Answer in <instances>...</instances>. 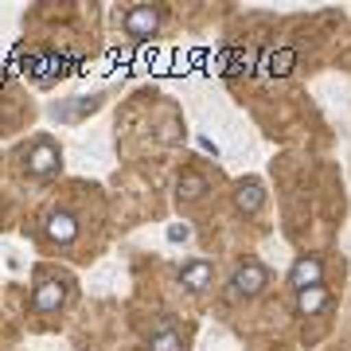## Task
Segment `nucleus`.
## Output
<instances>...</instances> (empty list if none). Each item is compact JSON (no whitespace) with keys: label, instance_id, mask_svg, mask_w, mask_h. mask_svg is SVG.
<instances>
[{"label":"nucleus","instance_id":"obj_9","mask_svg":"<svg viewBox=\"0 0 351 351\" xmlns=\"http://www.w3.org/2000/svg\"><path fill=\"white\" fill-rule=\"evenodd\" d=\"M207 277H211V265H207V262H191L188 269H184V285H188V289H203V285H207Z\"/></svg>","mask_w":351,"mask_h":351},{"label":"nucleus","instance_id":"obj_7","mask_svg":"<svg viewBox=\"0 0 351 351\" xmlns=\"http://www.w3.org/2000/svg\"><path fill=\"white\" fill-rule=\"evenodd\" d=\"M149 351H184V343H180V336H176L172 328H160V332L149 339Z\"/></svg>","mask_w":351,"mask_h":351},{"label":"nucleus","instance_id":"obj_3","mask_svg":"<svg viewBox=\"0 0 351 351\" xmlns=\"http://www.w3.org/2000/svg\"><path fill=\"white\" fill-rule=\"evenodd\" d=\"M27 168H32L36 176H51L55 168H59V152L51 149L47 141H39L36 152H32V160H27Z\"/></svg>","mask_w":351,"mask_h":351},{"label":"nucleus","instance_id":"obj_4","mask_svg":"<svg viewBox=\"0 0 351 351\" xmlns=\"http://www.w3.org/2000/svg\"><path fill=\"white\" fill-rule=\"evenodd\" d=\"M59 304H63V285H55V281H39L36 313H51V308H59Z\"/></svg>","mask_w":351,"mask_h":351},{"label":"nucleus","instance_id":"obj_8","mask_svg":"<svg viewBox=\"0 0 351 351\" xmlns=\"http://www.w3.org/2000/svg\"><path fill=\"white\" fill-rule=\"evenodd\" d=\"M328 304V293L320 285H313V289H301V313H320Z\"/></svg>","mask_w":351,"mask_h":351},{"label":"nucleus","instance_id":"obj_5","mask_svg":"<svg viewBox=\"0 0 351 351\" xmlns=\"http://www.w3.org/2000/svg\"><path fill=\"white\" fill-rule=\"evenodd\" d=\"M47 234L55 242H66L71 234H75V219H71V215H51L47 219Z\"/></svg>","mask_w":351,"mask_h":351},{"label":"nucleus","instance_id":"obj_1","mask_svg":"<svg viewBox=\"0 0 351 351\" xmlns=\"http://www.w3.org/2000/svg\"><path fill=\"white\" fill-rule=\"evenodd\" d=\"M262 285H265V269H262V262H246V265L239 269V274H234V281H230V297H242V293L250 297V293H258Z\"/></svg>","mask_w":351,"mask_h":351},{"label":"nucleus","instance_id":"obj_2","mask_svg":"<svg viewBox=\"0 0 351 351\" xmlns=\"http://www.w3.org/2000/svg\"><path fill=\"white\" fill-rule=\"evenodd\" d=\"M156 16H160L156 8H133V12L125 16V27L133 32V36L145 39V36H152V32H156V24H160Z\"/></svg>","mask_w":351,"mask_h":351},{"label":"nucleus","instance_id":"obj_6","mask_svg":"<svg viewBox=\"0 0 351 351\" xmlns=\"http://www.w3.org/2000/svg\"><path fill=\"white\" fill-rule=\"evenodd\" d=\"M316 281H320V262H297V269H293V285L313 289Z\"/></svg>","mask_w":351,"mask_h":351}]
</instances>
